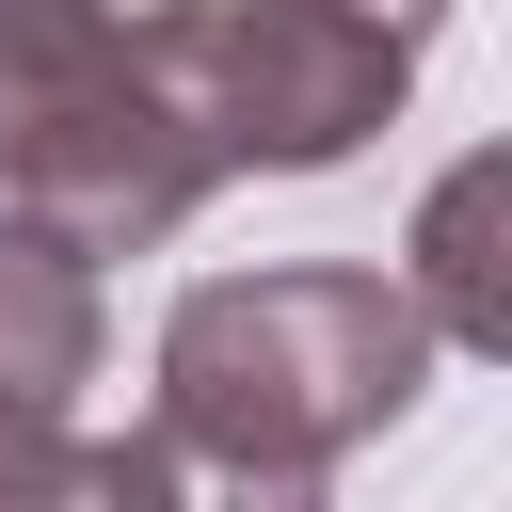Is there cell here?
Wrapping results in <instances>:
<instances>
[{"mask_svg":"<svg viewBox=\"0 0 512 512\" xmlns=\"http://www.w3.org/2000/svg\"><path fill=\"white\" fill-rule=\"evenodd\" d=\"M432 304L400 272L352 256H288V272H208L160 320V432L208 496H320L352 448H384L432 384Z\"/></svg>","mask_w":512,"mask_h":512,"instance_id":"obj_1","label":"cell"},{"mask_svg":"<svg viewBox=\"0 0 512 512\" xmlns=\"http://www.w3.org/2000/svg\"><path fill=\"white\" fill-rule=\"evenodd\" d=\"M0 192L80 256H144L224 192L208 0H0Z\"/></svg>","mask_w":512,"mask_h":512,"instance_id":"obj_2","label":"cell"},{"mask_svg":"<svg viewBox=\"0 0 512 512\" xmlns=\"http://www.w3.org/2000/svg\"><path fill=\"white\" fill-rule=\"evenodd\" d=\"M112 352V304H96V256L0 192V512L16 496H192L176 432H80V384Z\"/></svg>","mask_w":512,"mask_h":512,"instance_id":"obj_3","label":"cell"},{"mask_svg":"<svg viewBox=\"0 0 512 512\" xmlns=\"http://www.w3.org/2000/svg\"><path fill=\"white\" fill-rule=\"evenodd\" d=\"M432 48L336 16V0H208V112H224V176H336Z\"/></svg>","mask_w":512,"mask_h":512,"instance_id":"obj_4","label":"cell"},{"mask_svg":"<svg viewBox=\"0 0 512 512\" xmlns=\"http://www.w3.org/2000/svg\"><path fill=\"white\" fill-rule=\"evenodd\" d=\"M400 288L432 304L448 352L512 368V144H464V160L416 192V224H400Z\"/></svg>","mask_w":512,"mask_h":512,"instance_id":"obj_5","label":"cell"}]
</instances>
